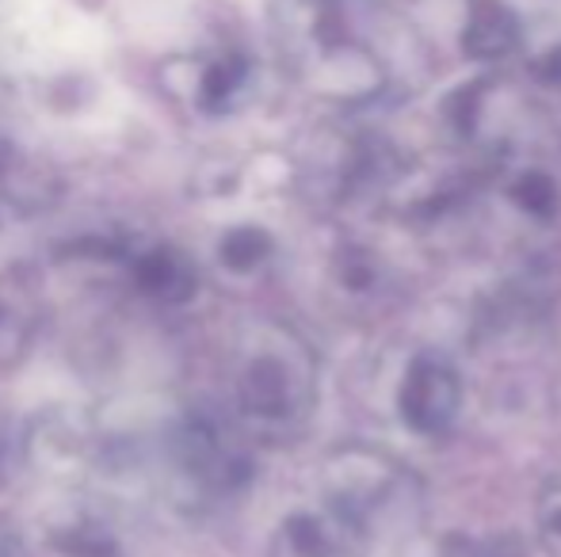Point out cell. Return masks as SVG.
<instances>
[{"instance_id":"cell-1","label":"cell","mask_w":561,"mask_h":557,"mask_svg":"<svg viewBox=\"0 0 561 557\" xmlns=\"http://www.w3.org/2000/svg\"><path fill=\"white\" fill-rule=\"evenodd\" d=\"M279 31L313 89L336 100L386 92L405 38L378 0H279Z\"/></svg>"},{"instance_id":"cell-2","label":"cell","mask_w":561,"mask_h":557,"mask_svg":"<svg viewBox=\"0 0 561 557\" xmlns=\"http://www.w3.org/2000/svg\"><path fill=\"white\" fill-rule=\"evenodd\" d=\"M462 409V379L436 351H424L405 367L398 390V417L413 436L436 439L450 431Z\"/></svg>"},{"instance_id":"cell-3","label":"cell","mask_w":561,"mask_h":557,"mask_svg":"<svg viewBox=\"0 0 561 557\" xmlns=\"http://www.w3.org/2000/svg\"><path fill=\"white\" fill-rule=\"evenodd\" d=\"M527 43L524 15L508 0H470L462 20V50L473 61H504Z\"/></svg>"},{"instance_id":"cell-4","label":"cell","mask_w":561,"mask_h":557,"mask_svg":"<svg viewBox=\"0 0 561 557\" xmlns=\"http://www.w3.org/2000/svg\"><path fill=\"white\" fill-rule=\"evenodd\" d=\"M344 489H340V504H344V515L347 523L359 527L363 520L370 515V508L386 504L398 497L401 489V466L382 454H363L359 466H347L344 469Z\"/></svg>"},{"instance_id":"cell-5","label":"cell","mask_w":561,"mask_h":557,"mask_svg":"<svg viewBox=\"0 0 561 557\" xmlns=\"http://www.w3.org/2000/svg\"><path fill=\"white\" fill-rule=\"evenodd\" d=\"M508 195H512V202L531 218H542V222H547V218L558 214V184H554V176L542 169L519 172V176L512 179Z\"/></svg>"},{"instance_id":"cell-6","label":"cell","mask_w":561,"mask_h":557,"mask_svg":"<svg viewBox=\"0 0 561 557\" xmlns=\"http://www.w3.org/2000/svg\"><path fill=\"white\" fill-rule=\"evenodd\" d=\"M428 557H524V543L516 535H501V538L447 535L432 546Z\"/></svg>"},{"instance_id":"cell-7","label":"cell","mask_w":561,"mask_h":557,"mask_svg":"<svg viewBox=\"0 0 561 557\" xmlns=\"http://www.w3.org/2000/svg\"><path fill=\"white\" fill-rule=\"evenodd\" d=\"M539 535L547 550L561 557V481H550L539 492Z\"/></svg>"},{"instance_id":"cell-8","label":"cell","mask_w":561,"mask_h":557,"mask_svg":"<svg viewBox=\"0 0 561 557\" xmlns=\"http://www.w3.org/2000/svg\"><path fill=\"white\" fill-rule=\"evenodd\" d=\"M531 69H535V77H539L542 84H550V89H561V43H550L542 54H535Z\"/></svg>"}]
</instances>
